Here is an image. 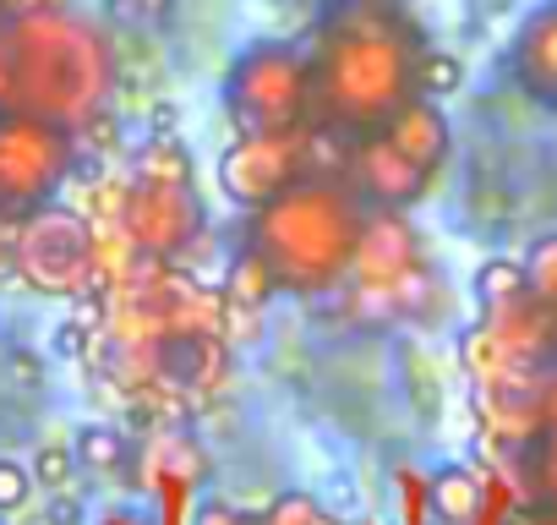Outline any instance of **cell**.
<instances>
[{"instance_id":"obj_12","label":"cell","mask_w":557,"mask_h":525,"mask_svg":"<svg viewBox=\"0 0 557 525\" xmlns=\"http://www.w3.org/2000/svg\"><path fill=\"white\" fill-rule=\"evenodd\" d=\"M383 137L416 164V170H443V159H448V121H443V110L432 105V99H410L388 126H383Z\"/></svg>"},{"instance_id":"obj_1","label":"cell","mask_w":557,"mask_h":525,"mask_svg":"<svg viewBox=\"0 0 557 525\" xmlns=\"http://www.w3.org/2000/svg\"><path fill=\"white\" fill-rule=\"evenodd\" d=\"M416 28L399 12L339 0L323 17L307 61H312V126L367 137L383 132L410 99H416V66H421Z\"/></svg>"},{"instance_id":"obj_5","label":"cell","mask_w":557,"mask_h":525,"mask_svg":"<svg viewBox=\"0 0 557 525\" xmlns=\"http://www.w3.org/2000/svg\"><path fill=\"white\" fill-rule=\"evenodd\" d=\"M77 132L34 121V115H0V219L17 224L34 208L55 203L72 181Z\"/></svg>"},{"instance_id":"obj_9","label":"cell","mask_w":557,"mask_h":525,"mask_svg":"<svg viewBox=\"0 0 557 525\" xmlns=\"http://www.w3.org/2000/svg\"><path fill=\"white\" fill-rule=\"evenodd\" d=\"M372 213H399L410 208L421 192H426V170H416L383 132H367V137H350V159H345V175H339Z\"/></svg>"},{"instance_id":"obj_16","label":"cell","mask_w":557,"mask_h":525,"mask_svg":"<svg viewBox=\"0 0 557 525\" xmlns=\"http://www.w3.org/2000/svg\"><path fill=\"white\" fill-rule=\"evenodd\" d=\"M535 481L546 492V503L557 509V378L541 394V416H535Z\"/></svg>"},{"instance_id":"obj_19","label":"cell","mask_w":557,"mask_h":525,"mask_svg":"<svg viewBox=\"0 0 557 525\" xmlns=\"http://www.w3.org/2000/svg\"><path fill=\"white\" fill-rule=\"evenodd\" d=\"M121 460H126V438L115 427H83L77 432V465H88V471H121Z\"/></svg>"},{"instance_id":"obj_13","label":"cell","mask_w":557,"mask_h":525,"mask_svg":"<svg viewBox=\"0 0 557 525\" xmlns=\"http://www.w3.org/2000/svg\"><path fill=\"white\" fill-rule=\"evenodd\" d=\"M432 514L443 525H470L481 514V476L465 465H443L432 476Z\"/></svg>"},{"instance_id":"obj_23","label":"cell","mask_w":557,"mask_h":525,"mask_svg":"<svg viewBox=\"0 0 557 525\" xmlns=\"http://www.w3.org/2000/svg\"><path fill=\"white\" fill-rule=\"evenodd\" d=\"M28 492H34V471H28V465H17V460H0V514L23 509V503H28Z\"/></svg>"},{"instance_id":"obj_3","label":"cell","mask_w":557,"mask_h":525,"mask_svg":"<svg viewBox=\"0 0 557 525\" xmlns=\"http://www.w3.org/2000/svg\"><path fill=\"white\" fill-rule=\"evenodd\" d=\"M367 203L339 175H307L251 213L246 246L273 269L285 296H329L350 280Z\"/></svg>"},{"instance_id":"obj_20","label":"cell","mask_w":557,"mask_h":525,"mask_svg":"<svg viewBox=\"0 0 557 525\" xmlns=\"http://www.w3.org/2000/svg\"><path fill=\"white\" fill-rule=\"evenodd\" d=\"M465 83V66L448 56V50H426L421 56V66H416V94L421 99H443V94H454Z\"/></svg>"},{"instance_id":"obj_2","label":"cell","mask_w":557,"mask_h":525,"mask_svg":"<svg viewBox=\"0 0 557 525\" xmlns=\"http://www.w3.org/2000/svg\"><path fill=\"white\" fill-rule=\"evenodd\" d=\"M115 88V45L77 12L0 17V115H34L66 132L99 121Z\"/></svg>"},{"instance_id":"obj_10","label":"cell","mask_w":557,"mask_h":525,"mask_svg":"<svg viewBox=\"0 0 557 525\" xmlns=\"http://www.w3.org/2000/svg\"><path fill=\"white\" fill-rule=\"evenodd\" d=\"M508 66H513V83H519L524 99L557 110V0H541V7L519 23Z\"/></svg>"},{"instance_id":"obj_18","label":"cell","mask_w":557,"mask_h":525,"mask_svg":"<svg viewBox=\"0 0 557 525\" xmlns=\"http://www.w3.org/2000/svg\"><path fill=\"white\" fill-rule=\"evenodd\" d=\"M137 175H153V181H191V159H186V148L175 143V132H153V143H148L143 159H137Z\"/></svg>"},{"instance_id":"obj_17","label":"cell","mask_w":557,"mask_h":525,"mask_svg":"<svg viewBox=\"0 0 557 525\" xmlns=\"http://www.w3.org/2000/svg\"><path fill=\"white\" fill-rule=\"evenodd\" d=\"M524 291H530V302H541L546 313L557 307V235H541L524 257Z\"/></svg>"},{"instance_id":"obj_22","label":"cell","mask_w":557,"mask_h":525,"mask_svg":"<svg viewBox=\"0 0 557 525\" xmlns=\"http://www.w3.org/2000/svg\"><path fill=\"white\" fill-rule=\"evenodd\" d=\"M262 525H329V520H323V509H318L307 492H278V498L268 503Z\"/></svg>"},{"instance_id":"obj_25","label":"cell","mask_w":557,"mask_h":525,"mask_svg":"<svg viewBox=\"0 0 557 525\" xmlns=\"http://www.w3.org/2000/svg\"><path fill=\"white\" fill-rule=\"evenodd\" d=\"M197 525H235V514H230V509H219V503H208V509L197 514Z\"/></svg>"},{"instance_id":"obj_26","label":"cell","mask_w":557,"mask_h":525,"mask_svg":"<svg viewBox=\"0 0 557 525\" xmlns=\"http://www.w3.org/2000/svg\"><path fill=\"white\" fill-rule=\"evenodd\" d=\"M361 7H383V12H399L405 0H361Z\"/></svg>"},{"instance_id":"obj_24","label":"cell","mask_w":557,"mask_h":525,"mask_svg":"<svg viewBox=\"0 0 557 525\" xmlns=\"http://www.w3.org/2000/svg\"><path fill=\"white\" fill-rule=\"evenodd\" d=\"M88 351V323H61L55 329V356H83Z\"/></svg>"},{"instance_id":"obj_14","label":"cell","mask_w":557,"mask_h":525,"mask_svg":"<svg viewBox=\"0 0 557 525\" xmlns=\"http://www.w3.org/2000/svg\"><path fill=\"white\" fill-rule=\"evenodd\" d=\"M278 296V280H273V269L246 246L235 262H230V274H224V302L230 307H240V313H257V307H268Z\"/></svg>"},{"instance_id":"obj_7","label":"cell","mask_w":557,"mask_h":525,"mask_svg":"<svg viewBox=\"0 0 557 525\" xmlns=\"http://www.w3.org/2000/svg\"><path fill=\"white\" fill-rule=\"evenodd\" d=\"M307 137H312V126H301V132H246V137H235V143L224 148V159H219V186H224V197L257 213V208L273 203L278 192H290L296 181H307V175H312V164H307Z\"/></svg>"},{"instance_id":"obj_21","label":"cell","mask_w":557,"mask_h":525,"mask_svg":"<svg viewBox=\"0 0 557 525\" xmlns=\"http://www.w3.org/2000/svg\"><path fill=\"white\" fill-rule=\"evenodd\" d=\"M72 476H77V449H66V443H45V449L34 454V487L61 492V487H72Z\"/></svg>"},{"instance_id":"obj_27","label":"cell","mask_w":557,"mask_h":525,"mask_svg":"<svg viewBox=\"0 0 557 525\" xmlns=\"http://www.w3.org/2000/svg\"><path fill=\"white\" fill-rule=\"evenodd\" d=\"M552 345H557V307H552Z\"/></svg>"},{"instance_id":"obj_4","label":"cell","mask_w":557,"mask_h":525,"mask_svg":"<svg viewBox=\"0 0 557 525\" xmlns=\"http://www.w3.org/2000/svg\"><path fill=\"white\" fill-rule=\"evenodd\" d=\"M224 99L240 132H301L312 126V61L285 39H262L235 56Z\"/></svg>"},{"instance_id":"obj_6","label":"cell","mask_w":557,"mask_h":525,"mask_svg":"<svg viewBox=\"0 0 557 525\" xmlns=\"http://www.w3.org/2000/svg\"><path fill=\"white\" fill-rule=\"evenodd\" d=\"M12 269L39 296H77L94 274V230L77 208L45 203L12 224Z\"/></svg>"},{"instance_id":"obj_11","label":"cell","mask_w":557,"mask_h":525,"mask_svg":"<svg viewBox=\"0 0 557 525\" xmlns=\"http://www.w3.org/2000/svg\"><path fill=\"white\" fill-rule=\"evenodd\" d=\"M416 262H421V246H416V230L405 224V213H367L361 252H356L350 274L361 285H399Z\"/></svg>"},{"instance_id":"obj_8","label":"cell","mask_w":557,"mask_h":525,"mask_svg":"<svg viewBox=\"0 0 557 525\" xmlns=\"http://www.w3.org/2000/svg\"><path fill=\"white\" fill-rule=\"evenodd\" d=\"M121 224L143 257H181L202 235V197L191 181L137 175L121 197Z\"/></svg>"},{"instance_id":"obj_15","label":"cell","mask_w":557,"mask_h":525,"mask_svg":"<svg viewBox=\"0 0 557 525\" xmlns=\"http://www.w3.org/2000/svg\"><path fill=\"white\" fill-rule=\"evenodd\" d=\"M475 296H481V307H492V313L519 307V302L530 296V291H524V262H513V257H492V262H481Z\"/></svg>"}]
</instances>
